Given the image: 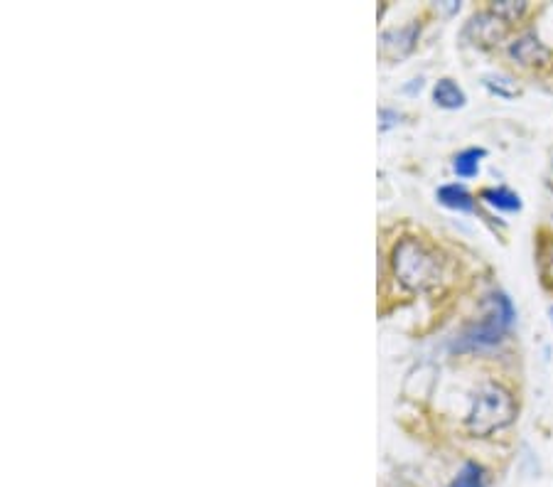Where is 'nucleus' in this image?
Returning a JSON list of instances; mask_svg holds the SVG:
<instances>
[{
  "label": "nucleus",
  "instance_id": "1",
  "mask_svg": "<svg viewBox=\"0 0 553 487\" xmlns=\"http://www.w3.org/2000/svg\"><path fill=\"white\" fill-rule=\"evenodd\" d=\"M394 271L401 286L413 293H421L433 288L443 274V261L431 246L418 239H401L394 246Z\"/></svg>",
  "mask_w": 553,
  "mask_h": 487
},
{
  "label": "nucleus",
  "instance_id": "2",
  "mask_svg": "<svg viewBox=\"0 0 553 487\" xmlns=\"http://www.w3.org/2000/svg\"><path fill=\"white\" fill-rule=\"evenodd\" d=\"M514 416H517L514 396L502 384L487 382L477 389L475 399H472L467 428L472 436H492L499 428L512 424Z\"/></svg>",
  "mask_w": 553,
  "mask_h": 487
},
{
  "label": "nucleus",
  "instance_id": "3",
  "mask_svg": "<svg viewBox=\"0 0 553 487\" xmlns=\"http://www.w3.org/2000/svg\"><path fill=\"white\" fill-rule=\"evenodd\" d=\"M514 320V308L509 303V298H504L502 293L490 296L485 301V315H482L480 323L472 325L470 330L463 335L460 347H482V345H495L502 340L504 330L512 325Z\"/></svg>",
  "mask_w": 553,
  "mask_h": 487
},
{
  "label": "nucleus",
  "instance_id": "4",
  "mask_svg": "<svg viewBox=\"0 0 553 487\" xmlns=\"http://www.w3.org/2000/svg\"><path fill=\"white\" fill-rule=\"evenodd\" d=\"M507 30H509V23H504L499 15L492 13V10L490 13L475 15L472 23L467 25V35L472 37L475 45H482V47L497 45V42L507 35Z\"/></svg>",
  "mask_w": 553,
  "mask_h": 487
},
{
  "label": "nucleus",
  "instance_id": "5",
  "mask_svg": "<svg viewBox=\"0 0 553 487\" xmlns=\"http://www.w3.org/2000/svg\"><path fill=\"white\" fill-rule=\"evenodd\" d=\"M416 35H418L416 23L408 25V28H401V30L384 32V37H381V55L389 57V60H401V57H406L408 52L413 50Z\"/></svg>",
  "mask_w": 553,
  "mask_h": 487
},
{
  "label": "nucleus",
  "instance_id": "6",
  "mask_svg": "<svg viewBox=\"0 0 553 487\" xmlns=\"http://www.w3.org/2000/svg\"><path fill=\"white\" fill-rule=\"evenodd\" d=\"M509 55H512L519 64H524V67H536V64L549 62L551 52L546 50V47L541 45L534 35H524V37H519L512 47H509Z\"/></svg>",
  "mask_w": 553,
  "mask_h": 487
},
{
  "label": "nucleus",
  "instance_id": "7",
  "mask_svg": "<svg viewBox=\"0 0 553 487\" xmlns=\"http://www.w3.org/2000/svg\"><path fill=\"white\" fill-rule=\"evenodd\" d=\"M438 200L443 202L445 207H450V210H460V212H470L472 207H475V200H472V195L465 190L463 185L440 187Z\"/></svg>",
  "mask_w": 553,
  "mask_h": 487
},
{
  "label": "nucleus",
  "instance_id": "8",
  "mask_svg": "<svg viewBox=\"0 0 553 487\" xmlns=\"http://www.w3.org/2000/svg\"><path fill=\"white\" fill-rule=\"evenodd\" d=\"M433 99H436V104L443 106V109H460V106L465 104L463 89L455 82H450V79H440L436 89H433Z\"/></svg>",
  "mask_w": 553,
  "mask_h": 487
},
{
  "label": "nucleus",
  "instance_id": "9",
  "mask_svg": "<svg viewBox=\"0 0 553 487\" xmlns=\"http://www.w3.org/2000/svg\"><path fill=\"white\" fill-rule=\"evenodd\" d=\"M482 200H485L487 205L497 207V210H502V212H519V210H522V200H519V195H514V192L507 190V187H497V190H485V192H482Z\"/></svg>",
  "mask_w": 553,
  "mask_h": 487
},
{
  "label": "nucleus",
  "instance_id": "10",
  "mask_svg": "<svg viewBox=\"0 0 553 487\" xmlns=\"http://www.w3.org/2000/svg\"><path fill=\"white\" fill-rule=\"evenodd\" d=\"M480 158H485V151H482V148L463 151L453 163L455 173H458L460 178H472V175H477V168H480Z\"/></svg>",
  "mask_w": 553,
  "mask_h": 487
},
{
  "label": "nucleus",
  "instance_id": "11",
  "mask_svg": "<svg viewBox=\"0 0 553 487\" xmlns=\"http://www.w3.org/2000/svg\"><path fill=\"white\" fill-rule=\"evenodd\" d=\"M450 487H487L485 485V473L477 463H467L458 473V478L450 483Z\"/></svg>",
  "mask_w": 553,
  "mask_h": 487
},
{
  "label": "nucleus",
  "instance_id": "12",
  "mask_svg": "<svg viewBox=\"0 0 553 487\" xmlns=\"http://www.w3.org/2000/svg\"><path fill=\"white\" fill-rule=\"evenodd\" d=\"M526 3H514V0H499V3H492V13L499 15L504 23H514L524 15Z\"/></svg>",
  "mask_w": 553,
  "mask_h": 487
},
{
  "label": "nucleus",
  "instance_id": "13",
  "mask_svg": "<svg viewBox=\"0 0 553 487\" xmlns=\"http://www.w3.org/2000/svg\"><path fill=\"white\" fill-rule=\"evenodd\" d=\"M541 276H544L546 286L553 288V244L541 251Z\"/></svg>",
  "mask_w": 553,
  "mask_h": 487
},
{
  "label": "nucleus",
  "instance_id": "14",
  "mask_svg": "<svg viewBox=\"0 0 553 487\" xmlns=\"http://www.w3.org/2000/svg\"><path fill=\"white\" fill-rule=\"evenodd\" d=\"M551 318H553V310H551Z\"/></svg>",
  "mask_w": 553,
  "mask_h": 487
}]
</instances>
